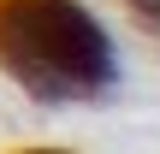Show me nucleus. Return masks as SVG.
<instances>
[{
	"label": "nucleus",
	"mask_w": 160,
	"mask_h": 154,
	"mask_svg": "<svg viewBox=\"0 0 160 154\" xmlns=\"http://www.w3.org/2000/svg\"><path fill=\"white\" fill-rule=\"evenodd\" d=\"M0 71L36 101H89L113 89L119 53L83 0H0Z\"/></svg>",
	"instance_id": "1"
},
{
	"label": "nucleus",
	"mask_w": 160,
	"mask_h": 154,
	"mask_svg": "<svg viewBox=\"0 0 160 154\" xmlns=\"http://www.w3.org/2000/svg\"><path fill=\"white\" fill-rule=\"evenodd\" d=\"M131 6H137V12H142L148 24H160V0H131Z\"/></svg>",
	"instance_id": "2"
},
{
	"label": "nucleus",
	"mask_w": 160,
	"mask_h": 154,
	"mask_svg": "<svg viewBox=\"0 0 160 154\" xmlns=\"http://www.w3.org/2000/svg\"><path fill=\"white\" fill-rule=\"evenodd\" d=\"M24 154H59V148H24Z\"/></svg>",
	"instance_id": "3"
}]
</instances>
